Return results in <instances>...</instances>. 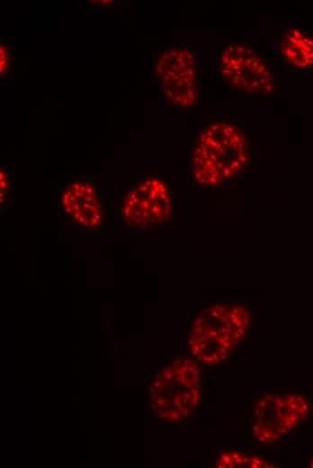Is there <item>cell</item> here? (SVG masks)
Returning a JSON list of instances; mask_svg holds the SVG:
<instances>
[{"instance_id": "6da1fadb", "label": "cell", "mask_w": 313, "mask_h": 468, "mask_svg": "<svg viewBox=\"0 0 313 468\" xmlns=\"http://www.w3.org/2000/svg\"><path fill=\"white\" fill-rule=\"evenodd\" d=\"M249 161L250 144L242 124L233 118H214L196 139L192 180L208 189L228 186L246 172Z\"/></svg>"}, {"instance_id": "7a4b0ae2", "label": "cell", "mask_w": 313, "mask_h": 468, "mask_svg": "<svg viewBox=\"0 0 313 468\" xmlns=\"http://www.w3.org/2000/svg\"><path fill=\"white\" fill-rule=\"evenodd\" d=\"M253 317L241 302H216L205 306L193 320L189 336L190 353L207 366L225 363L246 338Z\"/></svg>"}, {"instance_id": "3957f363", "label": "cell", "mask_w": 313, "mask_h": 468, "mask_svg": "<svg viewBox=\"0 0 313 468\" xmlns=\"http://www.w3.org/2000/svg\"><path fill=\"white\" fill-rule=\"evenodd\" d=\"M149 402L157 418L179 423L190 418L201 400V373L189 357H177L163 367L149 384Z\"/></svg>"}, {"instance_id": "277c9868", "label": "cell", "mask_w": 313, "mask_h": 468, "mask_svg": "<svg viewBox=\"0 0 313 468\" xmlns=\"http://www.w3.org/2000/svg\"><path fill=\"white\" fill-rule=\"evenodd\" d=\"M164 99L173 107L190 110L201 95V59L192 46L172 45L161 49L152 61Z\"/></svg>"}, {"instance_id": "5b68a950", "label": "cell", "mask_w": 313, "mask_h": 468, "mask_svg": "<svg viewBox=\"0 0 313 468\" xmlns=\"http://www.w3.org/2000/svg\"><path fill=\"white\" fill-rule=\"evenodd\" d=\"M213 64L224 84L237 92L265 98L276 93V80L267 62L245 41L221 44Z\"/></svg>"}, {"instance_id": "8992f818", "label": "cell", "mask_w": 313, "mask_h": 468, "mask_svg": "<svg viewBox=\"0 0 313 468\" xmlns=\"http://www.w3.org/2000/svg\"><path fill=\"white\" fill-rule=\"evenodd\" d=\"M308 399L298 392H268L255 401L251 421L252 438L271 446L295 430L310 414Z\"/></svg>"}, {"instance_id": "52a82bcc", "label": "cell", "mask_w": 313, "mask_h": 468, "mask_svg": "<svg viewBox=\"0 0 313 468\" xmlns=\"http://www.w3.org/2000/svg\"><path fill=\"white\" fill-rule=\"evenodd\" d=\"M173 212L169 185L157 176L134 184L123 198L121 216L133 228L149 230L168 221Z\"/></svg>"}, {"instance_id": "ba28073f", "label": "cell", "mask_w": 313, "mask_h": 468, "mask_svg": "<svg viewBox=\"0 0 313 468\" xmlns=\"http://www.w3.org/2000/svg\"><path fill=\"white\" fill-rule=\"evenodd\" d=\"M60 205L71 220L85 229H95L102 221L103 212L98 191L85 180L68 183L62 189Z\"/></svg>"}, {"instance_id": "9c48e42d", "label": "cell", "mask_w": 313, "mask_h": 468, "mask_svg": "<svg viewBox=\"0 0 313 468\" xmlns=\"http://www.w3.org/2000/svg\"><path fill=\"white\" fill-rule=\"evenodd\" d=\"M273 50L295 71L307 74L313 70V33L307 30L298 26L282 28Z\"/></svg>"}, {"instance_id": "30bf717a", "label": "cell", "mask_w": 313, "mask_h": 468, "mask_svg": "<svg viewBox=\"0 0 313 468\" xmlns=\"http://www.w3.org/2000/svg\"><path fill=\"white\" fill-rule=\"evenodd\" d=\"M275 466L264 456L246 454L236 449L220 452L216 461L218 468H272Z\"/></svg>"}, {"instance_id": "8fae6325", "label": "cell", "mask_w": 313, "mask_h": 468, "mask_svg": "<svg viewBox=\"0 0 313 468\" xmlns=\"http://www.w3.org/2000/svg\"><path fill=\"white\" fill-rule=\"evenodd\" d=\"M308 467L313 468V455L308 462Z\"/></svg>"}]
</instances>
